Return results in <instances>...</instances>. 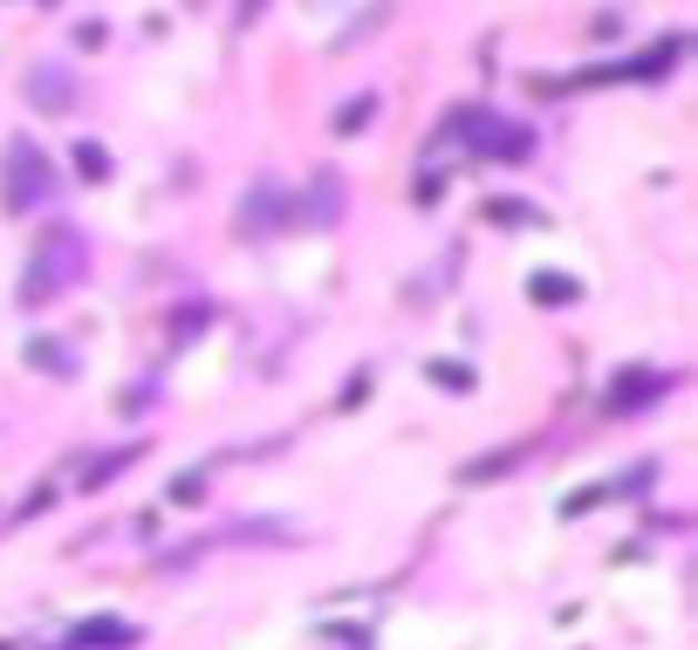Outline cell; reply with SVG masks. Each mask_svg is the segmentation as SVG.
Instances as JSON below:
<instances>
[{
	"label": "cell",
	"mask_w": 698,
	"mask_h": 650,
	"mask_svg": "<svg viewBox=\"0 0 698 650\" xmlns=\"http://www.w3.org/2000/svg\"><path fill=\"white\" fill-rule=\"evenodd\" d=\"M82 274V240L69 233V226H55L49 240H41V247H34V274H28V302H49V295H62L69 288V281Z\"/></svg>",
	"instance_id": "2"
},
{
	"label": "cell",
	"mask_w": 698,
	"mask_h": 650,
	"mask_svg": "<svg viewBox=\"0 0 698 650\" xmlns=\"http://www.w3.org/2000/svg\"><path fill=\"white\" fill-rule=\"evenodd\" d=\"M75 172L82 179H110V151L103 144H75Z\"/></svg>",
	"instance_id": "5"
},
{
	"label": "cell",
	"mask_w": 698,
	"mask_h": 650,
	"mask_svg": "<svg viewBox=\"0 0 698 650\" xmlns=\"http://www.w3.org/2000/svg\"><path fill=\"white\" fill-rule=\"evenodd\" d=\"M267 226H281V185H254V192H246L240 233H267Z\"/></svg>",
	"instance_id": "4"
},
{
	"label": "cell",
	"mask_w": 698,
	"mask_h": 650,
	"mask_svg": "<svg viewBox=\"0 0 698 650\" xmlns=\"http://www.w3.org/2000/svg\"><path fill=\"white\" fill-rule=\"evenodd\" d=\"M246 8H261V0H246Z\"/></svg>",
	"instance_id": "8"
},
{
	"label": "cell",
	"mask_w": 698,
	"mask_h": 650,
	"mask_svg": "<svg viewBox=\"0 0 698 650\" xmlns=\"http://www.w3.org/2000/svg\"><path fill=\"white\" fill-rule=\"evenodd\" d=\"M527 295H534V302H568V295H575V281H562V274H542V281H534Z\"/></svg>",
	"instance_id": "7"
},
{
	"label": "cell",
	"mask_w": 698,
	"mask_h": 650,
	"mask_svg": "<svg viewBox=\"0 0 698 650\" xmlns=\"http://www.w3.org/2000/svg\"><path fill=\"white\" fill-rule=\"evenodd\" d=\"M28 103H34V110H69V103H75V83H69V69H62V62L34 69V75H28Z\"/></svg>",
	"instance_id": "3"
},
{
	"label": "cell",
	"mask_w": 698,
	"mask_h": 650,
	"mask_svg": "<svg viewBox=\"0 0 698 650\" xmlns=\"http://www.w3.org/2000/svg\"><path fill=\"white\" fill-rule=\"evenodd\" d=\"M370 116H377V97H356V103H343V110H336V131H363Z\"/></svg>",
	"instance_id": "6"
},
{
	"label": "cell",
	"mask_w": 698,
	"mask_h": 650,
	"mask_svg": "<svg viewBox=\"0 0 698 650\" xmlns=\"http://www.w3.org/2000/svg\"><path fill=\"white\" fill-rule=\"evenodd\" d=\"M49 192H55L49 158H41L28 138H14V144H8V172H0V199H8V213H34Z\"/></svg>",
	"instance_id": "1"
}]
</instances>
